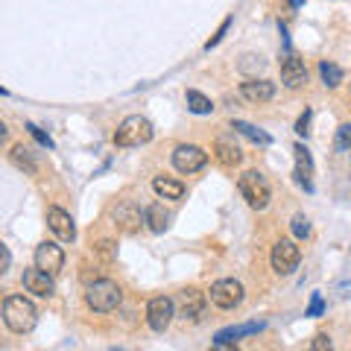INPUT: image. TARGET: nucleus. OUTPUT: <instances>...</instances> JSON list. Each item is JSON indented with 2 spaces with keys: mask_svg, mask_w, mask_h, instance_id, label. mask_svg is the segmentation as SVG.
<instances>
[{
  "mask_svg": "<svg viewBox=\"0 0 351 351\" xmlns=\"http://www.w3.org/2000/svg\"><path fill=\"white\" fill-rule=\"evenodd\" d=\"M36 319H38V311L27 295L12 293L3 299V325L12 334H29L36 328Z\"/></svg>",
  "mask_w": 351,
  "mask_h": 351,
  "instance_id": "nucleus-1",
  "label": "nucleus"
},
{
  "mask_svg": "<svg viewBox=\"0 0 351 351\" xmlns=\"http://www.w3.org/2000/svg\"><path fill=\"white\" fill-rule=\"evenodd\" d=\"M120 299H123V293L114 281L108 278H97L94 284H88L85 287V304L91 307L94 313H112L120 307Z\"/></svg>",
  "mask_w": 351,
  "mask_h": 351,
  "instance_id": "nucleus-2",
  "label": "nucleus"
},
{
  "mask_svg": "<svg viewBox=\"0 0 351 351\" xmlns=\"http://www.w3.org/2000/svg\"><path fill=\"white\" fill-rule=\"evenodd\" d=\"M152 135H156V129H152V123L147 117H141V114H132L126 117L123 123L117 126L114 132V144L117 147H123V149H132V147H144L152 141Z\"/></svg>",
  "mask_w": 351,
  "mask_h": 351,
  "instance_id": "nucleus-3",
  "label": "nucleus"
},
{
  "mask_svg": "<svg viewBox=\"0 0 351 351\" xmlns=\"http://www.w3.org/2000/svg\"><path fill=\"white\" fill-rule=\"evenodd\" d=\"M237 191L246 199V205L255 208V211H263V208L269 205V199H272L269 182L263 179L258 170H246L243 176H240V179H237Z\"/></svg>",
  "mask_w": 351,
  "mask_h": 351,
  "instance_id": "nucleus-4",
  "label": "nucleus"
},
{
  "mask_svg": "<svg viewBox=\"0 0 351 351\" xmlns=\"http://www.w3.org/2000/svg\"><path fill=\"white\" fill-rule=\"evenodd\" d=\"M208 299H211V304H217L219 311H234V307H240V302H243V284L234 278H219L211 284Z\"/></svg>",
  "mask_w": 351,
  "mask_h": 351,
  "instance_id": "nucleus-5",
  "label": "nucleus"
},
{
  "mask_svg": "<svg viewBox=\"0 0 351 351\" xmlns=\"http://www.w3.org/2000/svg\"><path fill=\"white\" fill-rule=\"evenodd\" d=\"M173 316H176V302L170 299V295H156V299H149V304H147V325L156 334L167 331Z\"/></svg>",
  "mask_w": 351,
  "mask_h": 351,
  "instance_id": "nucleus-6",
  "label": "nucleus"
},
{
  "mask_svg": "<svg viewBox=\"0 0 351 351\" xmlns=\"http://www.w3.org/2000/svg\"><path fill=\"white\" fill-rule=\"evenodd\" d=\"M205 164H208V152H205L202 147H196V144H182V147L173 149V167L179 170V173H184V176L199 173Z\"/></svg>",
  "mask_w": 351,
  "mask_h": 351,
  "instance_id": "nucleus-7",
  "label": "nucleus"
},
{
  "mask_svg": "<svg viewBox=\"0 0 351 351\" xmlns=\"http://www.w3.org/2000/svg\"><path fill=\"white\" fill-rule=\"evenodd\" d=\"M269 261H272V269H276L278 276H290V272H295V267H299L302 252L293 240H278V243L272 246Z\"/></svg>",
  "mask_w": 351,
  "mask_h": 351,
  "instance_id": "nucleus-8",
  "label": "nucleus"
},
{
  "mask_svg": "<svg viewBox=\"0 0 351 351\" xmlns=\"http://www.w3.org/2000/svg\"><path fill=\"white\" fill-rule=\"evenodd\" d=\"M205 304H208V295L191 287L176 299V316L184 319V322H199L202 313H205Z\"/></svg>",
  "mask_w": 351,
  "mask_h": 351,
  "instance_id": "nucleus-9",
  "label": "nucleus"
},
{
  "mask_svg": "<svg viewBox=\"0 0 351 351\" xmlns=\"http://www.w3.org/2000/svg\"><path fill=\"white\" fill-rule=\"evenodd\" d=\"M112 219H114V228H117L120 234H138L141 226H147L144 223V214H141V208L135 202H120L114 208Z\"/></svg>",
  "mask_w": 351,
  "mask_h": 351,
  "instance_id": "nucleus-10",
  "label": "nucleus"
},
{
  "mask_svg": "<svg viewBox=\"0 0 351 351\" xmlns=\"http://www.w3.org/2000/svg\"><path fill=\"white\" fill-rule=\"evenodd\" d=\"M32 258H36V267L44 269V272H50V276H59V269L64 267V252H62V246L53 243V240L38 243Z\"/></svg>",
  "mask_w": 351,
  "mask_h": 351,
  "instance_id": "nucleus-11",
  "label": "nucleus"
},
{
  "mask_svg": "<svg viewBox=\"0 0 351 351\" xmlns=\"http://www.w3.org/2000/svg\"><path fill=\"white\" fill-rule=\"evenodd\" d=\"M47 226H50V232L62 240V243H73L76 240L73 217L64 211V208H47Z\"/></svg>",
  "mask_w": 351,
  "mask_h": 351,
  "instance_id": "nucleus-12",
  "label": "nucleus"
},
{
  "mask_svg": "<svg viewBox=\"0 0 351 351\" xmlns=\"http://www.w3.org/2000/svg\"><path fill=\"white\" fill-rule=\"evenodd\" d=\"M240 97H243L246 103L263 106V103H269L272 97H276V85L267 82V80H255V76H249L246 82H240Z\"/></svg>",
  "mask_w": 351,
  "mask_h": 351,
  "instance_id": "nucleus-13",
  "label": "nucleus"
},
{
  "mask_svg": "<svg viewBox=\"0 0 351 351\" xmlns=\"http://www.w3.org/2000/svg\"><path fill=\"white\" fill-rule=\"evenodd\" d=\"M24 290L32 293V295H41V299H50L53 293H56V284H53V276L50 272H44L38 267H32L24 272Z\"/></svg>",
  "mask_w": 351,
  "mask_h": 351,
  "instance_id": "nucleus-14",
  "label": "nucleus"
},
{
  "mask_svg": "<svg viewBox=\"0 0 351 351\" xmlns=\"http://www.w3.org/2000/svg\"><path fill=\"white\" fill-rule=\"evenodd\" d=\"M281 82L287 85V88H302L304 82H307V68H304V62L299 59V56H284V62H281Z\"/></svg>",
  "mask_w": 351,
  "mask_h": 351,
  "instance_id": "nucleus-15",
  "label": "nucleus"
},
{
  "mask_svg": "<svg viewBox=\"0 0 351 351\" xmlns=\"http://www.w3.org/2000/svg\"><path fill=\"white\" fill-rule=\"evenodd\" d=\"M295 182L302 184L304 191H313V184H311V176H313V158H311V152H307L304 144H295Z\"/></svg>",
  "mask_w": 351,
  "mask_h": 351,
  "instance_id": "nucleus-16",
  "label": "nucleus"
},
{
  "mask_svg": "<svg viewBox=\"0 0 351 351\" xmlns=\"http://www.w3.org/2000/svg\"><path fill=\"white\" fill-rule=\"evenodd\" d=\"M144 223L152 234H164L170 228V211L161 202H152L144 208Z\"/></svg>",
  "mask_w": 351,
  "mask_h": 351,
  "instance_id": "nucleus-17",
  "label": "nucleus"
},
{
  "mask_svg": "<svg viewBox=\"0 0 351 351\" xmlns=\"http://www.w3.org/2000/svg\"><path fill=\"white\" fill-rule=\"evenodd\" d=\"M263 331V322H246V325H237V328H226L214 337V346L217 348H226V346H234L240 337H249V334H258Z\"/></svg>",
  "mask_w": 351,
  "mask_h": 351,
  "instance_id": "nucleus-18",
  "label": "nucleus"
},
{
  "mask_svg": "<svg viewBox=\"0 0 351 351\" xmlns=\"http://www.w3.org/2000/svg\"><path fill=\"white\" fill-rule=\"evenodd\" d=\"M152 191H156L161 199L179 202L182 196H184V184L176 182V179H167V176H156V179H152Z\"/></svg>",
  "mask_w": 351,
  "mask_h": 351,
  "instance_id": "nucleus-19",
  "label": "nucleus"
},
{
  "mask_svg": "<svg viewBox=\"0 0 351 351\" xmlns=\"http://www.w3.org/2000/svg\"><path fill=\"white\" fill-rule=\"evenodd\" d=\"M214 156H217V161L223 164V167H237L240 158H243L232 141H217V144H214Z\"/></svg>",
  "mask_w": 351,
  "mask_h": 351,
  "instance_id": "nucleus-20",
  "label": "nucleus"
},
{
  "mask_svg": "<svg viewBox=\"0 0 351 351\" xmlns=\"http://www.w3.org/2000/svg\"><path fill=\"white\" fill-rule=\"evenodd\" d=\"M9 158H12L15 167H18V170H24L27 176H36V173H38V164H36V158L29 156V149H27L24 144L12 147V152H9Z\"/></svg>",
  "mask_w": 351,
  "mask_h": 351,
  "instance_id": "nucleus-21",
  "label": "nucleus"
},
{
  "mask_svg": "<svg viewBox=\"0 0 351 351\" xmlns=\"http://www.w3.org/2000/svg\"><path fill=\"white\" fill-rule=\"evenodd\" d=\"M232 129H237L240 132V135H246L249 141H255V144H261V147H267L269 144V135H267V132H263V129H255V126H252V123H243V120H234V123H232Z\"/></svg>",
  "mask_w": 351,
  "mask_h": 351,
  "instance_id": "nucleus-22",
  "label": "nucleus"
},
{
  "mask_svg": "<svg viewBox=\"0 0 351 351\" xmlns=\"http://www.w3.org/2000/svg\"><path fill=\"white\" fill-rule=\"evenodd\" d=\"M184 100H188V108L193 114H211L214 112V103L208 100L205 94H199V91H188V94H184Z\"/></svg>",
  "mask_w": 351,
  "mask_h": 351,
  "instance_id": "nucleus-23",
  "label": "nucleus"
},
{
  "mask_svg": "<svg viewBox=\"0 0 351 351\" xmlns=\"http://www.w3.org/2000/svg\"><path fill=\"white\" fill-rule=\"evenodd\" d=\"M319 73H322L328 88H337L339 82H343V71H339L334 62H319Z\"/></svg>",
  "mask_w": 351,
  "mask_h": 351,
  "instance_id": "nucleus-24",
  "label": "nucleus"
},
{
  "mask_svg": "<svg viewBox=\"0 0 351 351\" xmlns=\"http://www.w3.org/2000/svg\"><path fill=\"white\" fill-rule=\"evenodd\" d=\"M334 147H337V152H351V123H346V126L337 129Z\"/></svg>",
  "mask_w": 351,
  "mask_h": 351,
  "instance_id": "nucleus-25",
  "label": "nucleus"
},
{
  "mask_svg": "<svg viewBox=\"0 0 351 351\" xmlns=\"http://www.w3.org/2000/svg\"><path fill=\"white\" fill-rule=\"evenodd\" d=\"M293 234L295 237H299V240H304V237H311V223H307V217L304 214H295L293 217Z\"/></svg>",
  "mask_w": 351,
  "mask_h": 351,
  "instance_id": "nucleus-26",
  "label": "nucleus"
},
{
  "mask_svg": "<svg viewBox=\"0 0 351 351\" xmlns=\"http://www.w3.org/2000/svg\"><path fill=\"white\" fill-rule=\"evenodd\" d=\"M97 255H100L103 261H114L117 258V249H114L112 240H100V243H97Z\"/></svg>",
  "mask_w": 351,
  "mask_h": 351,
  "instance_id": "nucleus-27",
  "label": "nucleus"
},
{
  "mask_svg": "<svg viewBox=\"0 0 351 351\" xmlns=\"http://www.w3.org/2000/svg\"><path fill=\"white\" fill-rule=\"evenodd\" d=\"M27 129H29V135H32V138H36V141H38V144H41V147H47V149H53V141H50V135H44V132H41V129H38L36 123H27Z\"/></svg>",
  "mask_w": 351,
  "mask_h": 351,
  "instance_id": "nucleus-28",
  "label": "nucleus"
},
{
  "mask_svg": "<svg viewBox=\"0 0 351 351\" xmlns=\"http://www.w3.org/2000/svg\"><path fill=\"white\" fill-rule=\"evenodd\" d=\"M228 27H232V18H226V21H223V27H219V29H217V36H214L211 41H208V44H205V50H211V47H217V44H219V41H223V36H226V32H228Z\"/></svg>",
  "mask_w": 351,
  "mask_h": 351,
  "instance_id": "nucleus-29",
  "label": "nucleus"
},
{
  "mask_svg": "<svg viewBox=\"0 0 351 351\" xmlns=\"http://www.w3.org/2000/svg\"><path fill=\"white\" fill-rule=\"evenodd\" d=\"M311 348H313V351L331 348V337H328V334H316V337H313V343H311Z\"/></svg>",
  "mask_w": 351,
  "mask_h": 351,
  "instance_id": "nucleus-30",
  "label": "nucleus"
},
{
  "mask_svg": "<svg viewBox=\"0 0 351 351\" xmlns=\"http://www.w3.org/2000/svg\"><path fill=\"white\" fill-rule=\"evenodd\" d=\"M322 311H325V302H322V295L316 293V295H313V302H311V307H307V316H319Z\"/></svg>",
  "mask_w": 351,
  "mask_h": 351,
  "instance_id": "nucleus-31",
  "label": "nucleus"
},
{
  "mask_svg": "<svg viewBox=\"0 0 351 351\" xmlns=\"http://www.w3.org/2000/svg\"><path fill=\"white\" fill-rule=\"evenodd\" d=\"M307 126H311V112H307V108H304V114L299 117V123H295V132H299V135H304V138H307V132H311Z\"/></svg>",
  "mask_w": 351,
  "mask_h": 351,
  "instance_id": "nucleus-32",
  "label": "nucleus"
},
{
  "mask_svg": "<svg viewBox=\"0 0 351 351\" xmlns=\"http://www.w3.org/2000/svg\"><path fill=\"white\" fill-rule=\"evenodd\" d=\"M263 64H267V62H263L261 56H252V62H240V71H252V68L263 71Z\"/></svg>",
  "mask_w": 351,
  "mask_h": 351,
  "instance_id": "nucleus-33",
  "label": "nucleus"
},
{
  "mask_svg": "<svg viewBox=\"0 0 351 351\" xmlns=\"http://www.w3.org/2000/svg\"><path fill=\"white\" fill-rule=\"evenodd\" d=\"M9 263H12V255H9V249L3 246V249H0V272H6Z\"/></svg>",
  "mask_w": 351,
  "mask_h": 351,
  "instance_id": "nucleus-34",
  "label": "nucleus"
},
{
  "mask_svg": "<svg viewBox=\"0 0 351 351\" xmlns=\"http://www.w3.org/2000/svg\"><path fill=\"white\" fill-rule=\"evenodd\" d=\"M302 3H304V0H290V6H293V9H299Z\"/></svg>",
  "mask_w": 351,
  "mask_h": 351,
  "instance_id": "nucleus-35",
  "label": "nucleus"
}]
</instances>
